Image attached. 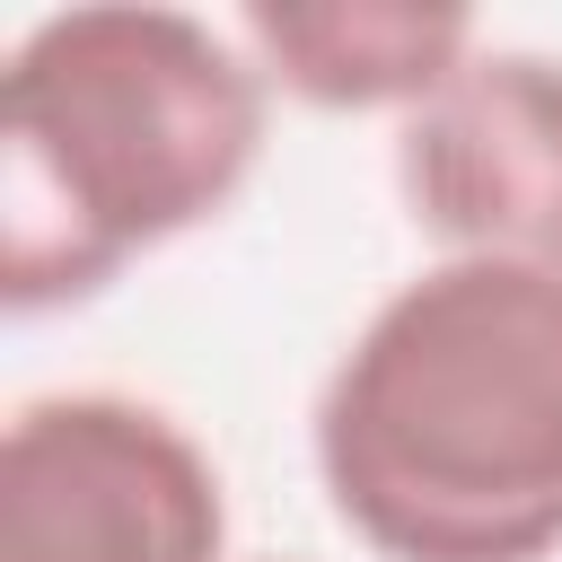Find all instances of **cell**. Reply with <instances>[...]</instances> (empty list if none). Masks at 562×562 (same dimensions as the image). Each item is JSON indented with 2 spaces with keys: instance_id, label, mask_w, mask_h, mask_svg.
Segmentation results:
<instances>
[{
  "instance_id": "6da1fadb",
  "label": "cell",
  "mask_w": 562,
  "mask_h": 562,
  "mask_svg": "<svg viewBox=\"0 0 562 562\" xmlns=\"http://www.w3.org/2000/svg\"><path fill=\"white\" fill-rule=\"evenodd\" d=\"M316 474L378 562H553L562 281L483 255L413 272L316 395Z\"/></svg>"
},
{
  "instance_id": "7a4b0ae2",
  "label": "cell",
  "mask_w": 562,
  "mask_h": 562,
  "mask_svg": "<svg viewBox=\"0 0 562 562\" xmlns=\"http://www.w3.org/2000/svg\"><path fill=\"white\" fill-rule=\"evenodd\" d=\"M263 158V70L184 9H53L0 79V299H97L132 255L220 220Z\"/></svg>"
},
{
  "instance_id": "3957f363",
  "label": "cell",
  "mask_w": 562,
  "mask_h": 562,
  "mask_svg": "<svg viewBox=\"0 0 562 562\" xmlns=\"http://www.w3.org/2000/svg\"><path fill=\"white\" fill-rule=\"evenodd\" d=\"M228 483L140 395H26L0 430V562H220Z\"/></svg>"
},
{
  "instance_id": "277c9868",
  "label": "cell",
  "mask_w": 562,
  "mask_h": 562,
  "mask_svg": "<svg viewBox=\"0 0 562 562\" xmlns=\"http://www.w3.org/2000/svg\"><path fill=\"white\" fill-rule=\"evenodd\" d=\"M395 184L413 228L448 255L562 281V61L474 53L430 105L404 114Z\"/></svg>"
},
{
  "instance_id": "5b68a950",
  "label": "cell",
  "mask_w": 562,
  "mask_h": 562,
  "mask_svg": "<svg viewBox=\"0 0 562 562\" xmlns=\"http://www.w3.org/2000/svg\"><path fill=\"white\" fill-rule=\"evenodd\" d=\"M237 44L263 79H281L307 105L369 114V105H430L474 61L465 9H413V0H325V9H272L255 0L237 18Z\"/></svg>"
}]
</instances>
